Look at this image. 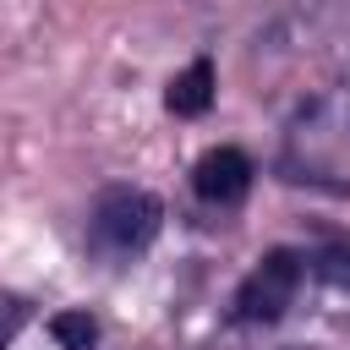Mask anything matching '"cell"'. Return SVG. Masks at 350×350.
I'll list each match as a JSON object with an SVG mask.
<instances>
[{
  "mask_svg": "<svg viewBox=\"0 0 350 350\" xmlns=\"http://www.w3.org/2000/svg\"><path fill=\"white\" fill-rule=\"evenodd\" d=\"M164 230V202L148 191V186H131V180H115L104 186L93 202H88V224H82V246L88 257L109 262V268H126L131 257H142Z\"/></svg>",
  "mask_w": 350,
  "mask_h": 350,
  "instance_id": "obj_1",
  "label": "cell"
},
{
  "mask_svg": "<svg viewBox=\"0 0 350 350\" xmlns=\"http://www.w3.org/2000/svg\"><path fill=\"white\" fill-rule=\"evenodd\" d=\"M301 284H306V252H301V246H268V252L252 262V273L235 284V295H230V323H235V328H268V323H279V317L295 306Z\"/></svg>",
  "mask_w": 350,
  "mask_h": 350,
  "instance_id": "obj_2",
  "label": "cell"
},
{
  "mask_svg": "<svg viewBox=\"0 0 350 350\" xmlns=\"http://www.w3.org/2000/svg\"><path fill=\"white\" fill-rule=\"evenodd\" d=\"M252 180H257V164H252V153L235 148V142H219V148H208V153L191 164V191H197V202H208V208H241V202L252 197Z\"/></svg>",
  "mask_w": 350,
  "mask_h": 350,
  "instance_id": "obj_3",
  "label": "cell"
},
{
  "mask_svg": "<svg viewBox=\"0 0 350 350\" xmlns=\"http://www.w3.org/2000/svg\"><path fill=\"white\" fill-rule=\"evenodd\" d=\"M213 98H219V71H213L208 55H197V60H191L186 71H175L170 88H164V109L180 115V120H202V115L213 109Z\"/></svg>",
  "mask_w": 350,
  "mask_h": 350,
  "instance_id": "obj_4",
  "label": "cell"
},
{
  "mask_svg": "<svg viewBox=\"0 0 350 350\" xmlns=\"http://www.w3.org/2000/svg\"><path fill=\"white\" fill-rule=\"evenodd\" d=\"M301 252H306V273L312 279H323L334 290H350V235L345 230H317L312 246H301Z\"/></svg>",
  "mask_w": 350,
  "mask_h": 350,
  "instance_id": "obj_5",
  "label": "cell"
},
{
  "mask_svg": "<svg viewBox=\"0 0 350 350\" xmlns=\"http://www.w3.org/2000/svg\"><path fill=\"white\" fill-rule=\"evenodd\" d=\"M98 317L88 312V306H66V312H55L49 317V339L60 345V350H98Z\"/></svg>",
  "mask_w": 350,
  "mask_h": 350,
  "instance_id": "obj_6",
  "label": "cell"
},
{
  "mask_svg": "<svg viewBox=\"0 0 350 350\" xmlns=\"http://www.w3.org/2000/svg\"><path fill=\"white\" fill-rule=\"evenodd\" d=\"M22 317H27V306H22V301H11V295H0V350H5L11 339H16Z\"/></svg>",
  "mask_w": 350,
  "mask_h": 350,
  "instance_id": "obj_7",
  "label": "cell"
}]
</instances>
